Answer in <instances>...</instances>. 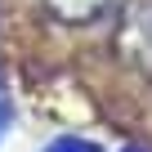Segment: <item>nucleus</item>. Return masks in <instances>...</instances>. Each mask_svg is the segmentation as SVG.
Masks as SVG:
<instances>
[{
	"mask_svg": "<svg viewBox=\"0 0 152 152\" xmlns=\"http://www.w3.org/2000/svg\"><path fill=\"white\" fill-rule=\"evenodd\" d=\"M121 49L130 54V63L152 72V0L148 5H130V14L121 23Z\"/></svg>",
	"mask_w": 152,
	"mask_h": 152,
	"instance_id": "obj_1",
	"label": "nucleus"
},
{
	"mask_svg": "<svg viewBox=\"0 0 152 152\" xmlns=\"http://www.w3.org/2000/svg\"><path fill=\"white\" fill-rule=\"evenodd\" d=\"M112 0H45V9L58 18V23H72V27H85L94 18H103V9Z\"/></svg>",
	"mask_w": 152,
	"mask_h": 152,
	"instance_id": "obj_2",
	"label": "nucleus"
},
{
	"mask_svg": "<svg viewBox=\"0 0 152 152\" xmlns=\"http://www.w3.org/2000/svg\"><path fill=\"white\" fill-rule=\"evenodd\" d=\"M40 152H99L90 139H76V134H58V139H49Z\"/></svg>",
	"mask_w": 152,
	"mask_h": 152,
	"instance_id": "obj_3",
	"label": "nucleus"
},
{
	"mask_svg": "<svg viewBox=\"0 0 152 152\" xmlns=\"http://www.w3.org/2000/svg\"><path fill=\"white\" fill-rule=\"evenodd\" d=\"M9 116H14V112H9V103L0 99V139H5V130H9Z\"/></svg>",
	"mask_w": 152,
	"mask_h": 152,
	"instance_id": "obj_4",
	"label": "nucleus"
},
{
	"mask_svg": "<svg viewBox=\"0 0 152 152\" xmlns=\"http://www.w3.org/2000/svg\"><path fill=\"white\" fill-rule=\"evenodd\" d=\"M121 152H139V148H121Z\"/></svg>",
	"mask_w": 152,
	"mask_h": 152,
	"instance_id": "obj_5",
	"label": "nucleus"
}]
</instances>
